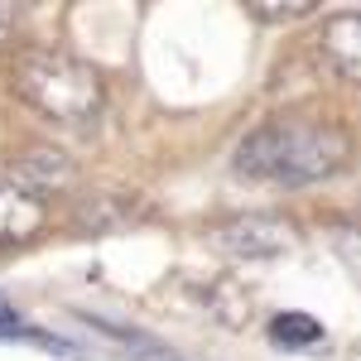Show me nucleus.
Instances as JSON below:
<instances>
[{
  "label": "nucleus",
  "mask_w": 361,
  "mask_h": 361,
  "mask_svg": "<svg viewBox=\"0 0 361 361\" xmlns=\"http://www.w3.org/2000/svg\"><path fill=\"white\" fill-rule=\"evenodd\" d=\"M352 159V135L318 121V116H275L265 126H255L241 149H236V173L255 183H279V188H304L323 183Z\"/></svg>",
  "instance_id": "obj_1"
},
{
  "label": "nucleus",
  "mask_w": 361,
  "mask_h": 361,
  "mask_svg": "<svg viewBox=\"0 0 361 361\" xmlns=\"http://www.w3.org/2000/svg\"><path fill=\"white\" fill-rule=\"evenodd\" d=\"M15 92L29 111H39L54 126L87 130L97 126V116L106 111V82L102 73L78 54L63 49H29L15 58Z\"/></svg>",
  "instance_id": "obj_2"
},
{
  "label": "nucleus",
  "mask_w": 361,
  "mask_h": 361,
  "mask_svg": "<svg viewBox=\"0 0 361 361\" xmlns=\"http://www.w3.org/2000/svg\"><path fill=\"white\" fill-rule=\"evenodd\" d=\"M212 241L222 250H231L236 260H270V255L294 250V231L279 217H236V222L217 226Z\"/></svg>",
  "instance_id": "obj_3"
},
{
  "label": "nucleus",
  "mask_w": 361,
  "mask_h": 361,
  "mask_svg": "<svg viewBox=\"0 0 361 361\" xmlns=\"http://www.w3.org/2000/svg\"><path fill=\"white\" fill-rule=\"evenodd\" d=\"M44 197L29 193L25 183H15L10 173H0V246H25L44 231Z\"/></svg>",
  "instance_id": "obj_4"
},
{
  "label": "nucleus",
  "mask_w": 361,
  "mask_h": 361,
  "mask_svg": "<svg viewBox=\"0 0 361 361\" xmlns=\"http://www.w3.org/2000/svg\"><path fill=\"white\" fill-rule=\"evenodd\" d=\"M323 58L342 82L361 87V10L333 15L323 25Z\"/></svg>",
  "instance_id": "obj_5"
},
{
  "label": "nucleus",
  "mask_w": 361,
  "mask_h": 361,
  "mask_svg": "<svg viewBox=\"0 0 361 361\" xmlns=\"http://www.w3.org/2000/svg\"><path fill=\"white\" fill-rule=\"evenodd\" d=\"M270 342L284 347V352H308L323 342V323L308 318V313H275L270 318Z\"/></svg>",
  "instance_id": "obj_6"
},
{
  "label": "nucleus",
  "mask_w": 361,
  "mask_h": 361,
  "mask_svg": "<svg viewBox=\"0 0 361 361\" xmlns=\"http://www.w3.org/2000/svg\"><path fill=\"white\" fill-rule=\"evenodd\" d=\"M68 159H58V154H25L20 164L10 169V178L15 183H25L29 193H39V188H63L68 183Z\"/></svg>",
  "instance_id": "obj_7"
},
{
  "label": "nucleus",
  "mask_w": 361,
  "mask_h": 361,
  "mask_svg": "<svg viewBox=\"0 0 361 361\" xmlns=\"http://www.w3.org/2000/svg\"><path fill=\"white\" fill-rule=\"evenodd\" d=\"M246 10L255 20H265V25H279V20H304L313 5H304V0H299V5H260V0H250Z\"/></svg>",
  "instance_id": "obj_8"
},
{
  "label": "nucleus",
  "mask_w": 361,
  "mask_h": 361,
  "mask_svg": "<svg viewBox=\"0 0 361 361\" xmlns=\"http://www.w3.org/2000/svg\"><path fill=\"white\" fill-rule=\"evenodd\" d=\"M10 25H15V5H0V44L10 39Z\"/></svg>",
  "instance_id": "obj_9"
}]
</instances>
